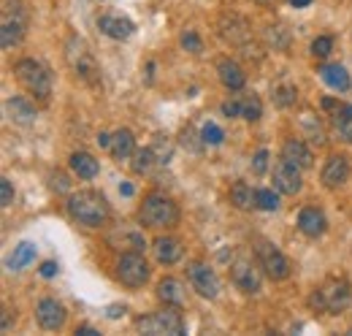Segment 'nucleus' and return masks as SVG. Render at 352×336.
I'll use <instances>...</instances> for the list:
<instances>
[{"instance_id":"f257e3e1","label":"nucleus","mask_w":352,"mask_h":336,"mask_svg":"<svg viewBox=\"0 0 352 336\" xmlns=\"http://www.w3.org/2000/svg\"><path fill=\"white\" fill-rule=\"evenodd\" d=\"M65 209L68 217L79 225H87V228H100L106 220H109V201L106 196H100L98 190H79V193H71L68 201H65Z\"/></svg>"},{"instance_id":"f03ea898","label":"nucleus","mask_w":352,"mask_h":336,"mask_svg":"<svg viewBox=\"0 0 352 336\" xmlns=\"http://www.w3.org/2000/svg\"><path fill=\"white\" fill-rule=\"evenodd\" d=\"M352 301V288L344 277H328L322 280L311 295H309V306L317 309V312H325V315H339L350 306Z\"/></svg>"},{"instance_id":"7ed1b4c3","label":"nucleus","mask_w":352,"mask_h":336,"mask_svg":"<svg viewBox=\"0 0 352 336\" xmlns=\"http://www.w3.org/2000/svg\"><path fill=\"white\" fill-rule=\"evenodd\" d=\"M182 211L176 207L174 198L163 196V193H149L144 196V204L138 209V220L144 228H155V231H168L179 225Z\"/></svg>"},{"instance_id":"20e7f679","label":"nucleus","mask_w":352,"mask_h":336,"mask_svg":"<svg viewBox=\"0 0 352 336\" xmlns=\"http://www.w3.org/2000/svg\"><path fill=\"white\" fill-rule=\"evenodd\" d=\"M30 14L22 0H3V19H0V46L14 49L25 39Z\"/></svg>"},{"instance_id":"39448f33","label":"nucleus","mask_w":352,"mask_h":336,"mask_svg":"<svg viewBox=\"0 0 352 336\" xmlns=\"http://www.w3.org/2000/svg\"><path fill=\"white\" fill-rule=\"evenodd\" d=\"M65 63L71 65V71L85 84H89V87L100 84V68H98V63H95V57H92V52H89L85 39L71 36L65 41Z\"/></svg>"},{"instance_id":"423d86ee","label":"nucleus","mask_w":352,"mask_h":336,"mask_svg":"<svg viewBox=\"0 0 352 336\" xmlns=\"http://www.w3.org/2000/svg\"><path fill=\"white\" fill-rule=\"evenodd\" d=\"M135 328L141 334L149 336H182L184 334V317L179 312V306H163L152 315H141L135 320Z\"/></svg>"},{"instance_id":"0eeeda50","label":"nucleus","mask_w":352,"mask_h":336,"mask_svg":"<svg viewBox=\"0 0 352 336\" xmlns=\"http://www.w3.org/2000/svg\"><path fill=\"white\" fill-rule=\"evenodd\" d=\"M14 74H16V82L22 84L30 95H36L38 101H49V95H52V76H49V71L38 60H33V57L16 60Z\"/></svg>"},{"instance_id":"6e6552de","label":"nucleus","mask_w":352,"mask_h":336,"mask_svg":"<svg viewBox=\"0 0 352 336\" xmlns=\"http://www.w3.org/2000/svg\"><path fill=\"white\" fill-rule=\"evenodd\" d=\"M230 282L247 295L261 293L263 285V266L255 263L252 258H236L230 263Z\"/></svg>"},{"instance_id":"1a4fd4ad","label":"nucleus","mask_w":352,"mask_h":336,"mask_svg":"<svg viewBox=\"0 0 352 336\" xmlns=\"http://www.w3.org/2000/svg\"><path fill=\"white\" fill-rule=\"evenodd\" d=\"M149 274H152V269H149V263L144 260L141 252H122L120 255V260H117V280L125 288H144Z\"/></svg>"},{"instance_id":"9d476101","label":"nucleus","mask_w":352,"mask_h":336,"mask_svg":"<svg viewBox=\"0 0 352 336\" xmlns=\"http://www.w3.org/2000/svg\"><path fill=\"white\" fill-rule=\"evenodd\" d=\"M255 255H258V263L263 266L268 280L282 282V280H287V277L293 274V266H290V260L285 258V252H279L271 242H258Z\"/></svg>"},{"instance_id":"9b49d317","label":"nucleus","mask_w":352,"mask_h":336,"mask_svg":"<svg viewBox=\"0 0 352 336\" xmlns=\"http://www.w3.org/2000/svg\"><path fill=\"white\" fill-rule=\"evenodd\" d=\"M187 280H190L192 291L198 295H204V298H217L220 295V277L204 260H190L187 263Z\"/></svg>"},{"instance_id":"f8f14e48","label":"nucleus","mask_w":352,"mask_h":336,"mask_svg":"<svg viewBox=\"0 0 352 336\" xmlns=\"http://www.w3.org/2000/svg\"><path fill=\"white\" fill-rule=\"evenodd\" d=\"M36 320H38V326L44 331H57V328L65 326L68 312L57 298H41L38 306H36Z\"/></svg>"},{"instance_id":"ddd939ff","label":"nucleus","mask_w":352,"mask_h":336,"mask_svg":"<svg viewBox=\"0 0 352 336\" xmlns=\"http://www.w3.org/2000/svg\"><path fill=\"white\" fill-rule=\"evenodd\" d=\"M217 30H220L222 39L228 43H233V46H244V43L250 41V36H252L250 22L244 17H239V14H225V17H220Z\"/></svg>"},{"instance_id":"4468645a","label":"nucleus","mask_w":352,"mask_h":336,"mask_svg":"<svg viewBox=\"0 0 352 336\" xmlns=\"http://www.w3.org/2000/svg\"><path fill=\"white\" fill-rule=\"evenodd\" d=\"M274 187L285 196H298L301 187H304V179H301V168H296L287 160H279L274 166Z\"/></svg>"},{"instance_id":"2eb2a0df","label":"nucleus","mask_w":352,"mask_h":336,"mask_svg":"<svg viewBox=\"0 0 352 336\" xmlns=\"http://www.w3.org/2000/svg\"><path fill=\"white\" fill-rule=\"evenodd\" d=\"M350 179V160L344 155H331L322 166V174H320V182L328 187V190H336L342 187L344 182Z\"/></svg>"},{"instance_id":"dca6fc26","label":"nucleus","mask_w":352,"mask_h":336,"mask_svg":"<svg viewBox=\"0 0 352 336\" xmlns=\"http://www.w3.org/2000/svg\"><path fill=\"white\" fill-rule=\"evenodd\" d=\"M98 30H100L103 36L114 39V41H128L135 28H133L131 19H125V17H117V14H103V17H98Z\"/></svg>"},{"instance_id":"f3484780","label":"nucleus","mask_w":352,"mask_h":336,"mask_svg":"<svg viewBox=\"0 0 352 336\" xmlns=\"http://www.w3.org/2000/svg\"><path fill=\"white\" fill-rule=\"evenodd\" d=\"M298 231L309 236V239H320L325 231H328V217L325 211L317 209V207H307L298 214Z\"/></svg>"},{"instance_id":"a211bd4d","label":"nucleus","mask_w":352,"mask_h":336,"mask_svg":"<svg viewBox=\"0 0 352 336\" xmlns=\"http://www.w3.org/2000/svg\"><path fill=\"white\" fill-rule=\"evenodd\" d=\"M6 117L14 125H33L36 117H38V112H36V106L28 98L14 95V98H6Z\"/></svg>"},{"instance_id":"6ab92c4d","label":"nucleus","mask_w":352,"mask_h":336,"mask_svg":"<svg viewBox=\"0 0 352 336\" xmlns=\"http://www.w3.org/2000/svg\"><path fill=\"white\" fill-rule=\"evenodd\" d=\"M282 160L293 163V166L301 168V171L314 166V155H311V149H309L301 138H287L282 144Z\"/></svg>"},{"instance_id":"aec40b11","label":"nucleus","mask_w":352,"mask_h":336,"mask_svg":"<svg viewBox=\"0 0 352 336\" xmlns=\"http://www.w3.org/2000/svg\"><path fill=\"white\" fill-rule=\"evenodd\" d=\"M317 74H320V79L328 84L331 90H339V92H347L350 90V74H347V68L344 65H339V63H325V65H320L317 68Z\"/></svg>"},{"instance_id":"412c9836","label":"nucleus","mask_w":352,"mask_h":336,"mask_svg":"<svg viewBox=\"0 0 352 336\" xmlns=\"http://www.w3.org/2000/svg\"><path fill=\"white\" fill-rule=\"evenodd\" d=\"M217 74H220V82L228 87V90H241L244 84H247V74H244V68L236 63V60H220L217 63Z\"/></svg>"},{"instance_id":"4be33fe9","label":"nucleus","mask_w":352,"mask_h":336,"mask_svg":"<svg viewBox=\"0 0 352 336\" xmlns=\"http://www.w3.org/2000/svg\"><path fill=\"white\" fill-rule=\"evenodd\" d=\"M152 250H155L157 263H163V266H174L176 260L182 258V242L174 239V236H157L155 244H152Z\"/></svg>"},{"instance_id":"5701e85b","label":"nucleus","mask_w":352,"mask_h":336,"mask_svg":"<svg viewBox=\"0 0 352 336\" xmlns=\"http://www.w3.org/2000/svg\"><path fill=\"white\" fill-rule=\"evenodd\" d=\"M109 152L114 155V160H128V158H133V152H135V136H133L128 127H120L111 136V149Z\"/></svg>"},{"instance_id":"b1692460","label":"nucleus","mask_w":352,"mask_h":336,"mask_svg":"<svg viewBox=\"0 0 352 336\" xmlns=\"http://www.w3.org/2000/svg\"><path fill=\"white\" fill-rule=\"evenodd\" d=\"M36 255H38V247L33 242H19L14 247V252L8 255V269L11 271H22V269H28L36 260Z\"/></svg>"},{"instance_id":"393cba45","label":"nucleus","mask_w":352,"mask_h":336,"mask_svg":"<svg viewBox=\"0 0 352 336\" xmlns=\"http://www.w3.org/2000/svg\"><path fill=\"white\" fill-rule=\"evenodd\" d=\"M157 298L163 304H168V306H182L184 304V288H182V282L174 280V277L160 280L157 282Z\"/></svg>"},{"instance_id":"a878e982","label":"nucleus","mask_w":352,"mask_h":336,"mask_svg":"<svg viewBox=\"0 0 352 336\" xmlns=\"http://www.w3.org/2000/svg\"><path fill=\"white\" fill-rule=\"evenodd\" d=\"M68 166H71V171H74L79 179H95L98 171H100L98 160H95L89 152H74L71 160H68Z\"/></svg>"},{"instance_id":"bb28decb","label":"nucleus","mask_w":352,"mask_h":336,"mask_svg":"<svg viewBox=\"0 0 352 336\" xmlns=\"http://www.w3.org/2000/svg\"><path fill=\"white\" fill-rule=\"evenodd\" d=\"M333 120V127L339 130V138L352 144V103H339L331 114Z\"/></svg>"},{"instance_id":"cd10ccee","label":"nucleus","mask_w":352,"mask_h":336,"mask_svg":"<svg viewBox=\"0 0 352 336\" xmlns=\"http://www.w3.org/2000/svg\"><path fill=\"white\" fill-rule=\"evenodd\" d=\"M255 198H258V190H252L247 182H236L230 187V204L239 211H250L255 207Z\"/></svg>"},{"instance_id":"c85d7f7f","label":"nucleus","mask_w":352,"mask_h":336,"mask_svg":"<svg viewBox=\"0 0 352 336\" xmlns=\"http://www.w3.org/2000/svg\"><path fill=\"white\" fill-rule=\"evenodd\" d=\"M109 242L117 247V250H125V252H144L146 250V242L138 231H122V233H111Z\"/></svg>"},{"instance_id":"c756f323","label":"nucleus","mask_w":352,"mask_h":336,"mask_svg":"<svg viewBox=\"0 0 352 336\" xmlns=\"http://www.w3.org/2000/svg\"><path fill=\"white\" fill-rule=\"evenodd\" d=\"M157 163H160V160H157L155 147H144V149H135V152H133L131 168H133V174L146 176V174H152V168L157 166Z\"/></svg>"},{"instance_id":"7c9ffc66","label":"nucleus","mask_w":352,"mask_h":336,"mask_svg":"<svg viewBox=\"0 0 352 336\" xmlns=\"http://www.w3.org/2000/svg\"><path fill=\"white\" fill-rule=\"evenodd\" d=\"M239 101H241V117L247 123H258L263 117V103H261V98L255 92H241Z\"/></svg>"},{"instance_id":"2f4dec72","label":"nucleus","mask_w":352,"mask_h":336,"mask_svg":"<svg viewBox=\"0 0 352 336\" xmlns=\"http://www.w3.org/2000/svg\"><path fill=\"white\" fill-rule=\"evenodd\" d=\"M263 39L274 49H287L290 46V30H285L282 25H268L263 30Z\"/></svg>"},{"instance_id":"473e14b6","label":"nucleus","mask_w":352,"mask_h":336,"mask_svg":"<svg viewBox=\"0 0 352 336\" xmlns=\"http://www.w3.org/2000/svg\"><path fill=\"white\" fill-rule=\"evenodd\" d=\"M296 98H298V92H296L293 84H279V87L274 90V103H276L279 109H290V106H296Z\"/></svg>"},{"instance_id":"72a5a7b5","label":"nucleus","mask_w":352,"mask_h":336,"mask_svg":"<svg viewBox=\"0 0 352 336\" xmlns=\"http://www.w3.org/2000/svg\"><path fill=\"white\" fill-rule=\"evenodd\" d=\"M222 141H225V130L220 125H214V123H206L204 130H201V144L204 147H220Z\"/></svg>"},{"instance_id":"f704fd0d","label":"nucleus","mask_w":352,"mask_h":336,"mask_svg":"<svg viewBox=\"0 0 352 336\" xmlns=\"http://www.w3.org/2000/svg\"><path fill=\"white\" fill-rule=\"evenodd\" d=\"M255 207L263 211H276L279 209V190H258Z\"/></svg>"},{"instance_id":"c9c22d12","label":"nucleus","mask_w":352,"mask_h":336,"mask_svg":"<svg viewBox=\"0 0 352 336\" xmlns=\"http://www.w3.org/2000/svg\"><path fill=\"white\" fill-rule=\"evenodd\" d=\"M179 43H182V49H187V52H192V54H201V52H204V41H201V36H198L195 30H184Z\"/></svg>"},{"instance_id":"e433bc0d","label":"nucleus","mask_w":352,"mask_h":336,"mask_svg":"<svg viewBox=\"0 0 352 336\" xmlns=\"http://www.w3.org/2000/svg\"><path fill=\"white\" fill-rule=\"evenodd\" d=\"M331 52H333V39L331 36H320V39L311 41V54L314 57H328Z\"/></svg>"},{"instance_id":"4c0bfd02","label":"nucleus","mask_w":352,"mask_h":336,"mask_svg":"<svg viewBox=\"0 0 352 336\" xmlns=\"http://www.w3.org/2000/svg\"><path fill=\"white\" fill-rule=\"evenodd\" d=\"M222 114H225L228 120L241 117V101H239V95H236L233 101H225V103H222Z\"/></svg>"},{"instance_id":"58836bf2","label":"nucleus","mask_w":352,"mask_h":336,"mask_svg":"<svg viewBox=\"0 0 352 336\" xmlns=\"http://www.w3.org/2000/svg\"><path fill=\"white\" fill-rule=\"evenodd\" d=\"M52 190H54V193H68V190H71L68 176H65V174H60V171H57V174H52Z\"/></svg>"},{"instance_id":"ea45409f","label":"nucleus","mask_w":352,"mask_h":336,"mask_svg":"<svg viewBox=\"0 0 352 336\" xmlns=\"http://www.w3.org/2000/svg\"><path fill=\"white\" fill-rule=\"evenodd\" d=\"M0 204L3 207H11L14 204V187L8 179H0Z\"/></svg>"},{"instance_id":"a19ab883","label":"nucleus","mask_w":352,"mask_h":336,"mask_svg":"<svg viewBox=\"0 0 352 336\" xmlns=\"http://www.w3.org/2000/svg\"><path fill=\"white\" fill-rule=\"evenodd\" d=\"M265 168H268V149H258V155L252 160V171L261 176V174H265Z\"/></svg>"},{"instance_id":"79ce46f5","label":"nucleus","mask_w":352,"mask_h":336,"mask_svg":"<svg viewBox=\"0 0 352 336\" xmlns=\"http://www.w3.org/2000/svg\"><path fill=\"white\" fill-rule=\"evenodd\" d=\"M57 269H60V266H57L54 260H44V263H41V269H38V274L49 280V277H54V274H57Z\"/></svg>"},{"instance_id":"37998d69","label":"nucleus","mask_w":352,"mask_h":336,"mask_svg":"<svg viewBox=\"0 0 352 336\" xmlns=\"http://www.w3.org/2000/svg\"><path fill=\"white\" fill-rule=\"evenodd\" d=\"M11 326H14V320H11V312L3 306V312H0V331H3V334H8V331H11Z\"/></svg>"},{"instance_id":"c03bdc74","label":"nucleus","mask_w":352,"mask_h":336,"mask_svg":"<svg viewBox=\"0 0 352 336\" xmlns=\"http://www.w3.org/2000/svg\"><path fill=\"white\" fill-rule=\"evenodd\" d=\"M95 141H98V147H100V149H111V136H109V133H98V138H95Z\"/></svg>"},{"instance_id":"a18cd8bd","label":"nucleus","mask_w":352,"mask_h":336,"mask_svg":"<svg viewBox=\"0 0 352 336\" xmlns=\"http://www.w3.org/2000/svg\"><path fill=\"white\" fill-rule=\"evenodd\" d=\"M76 334L79 336H98V331H95L92 326H79V328H76Z\"/></svg>"},{"instance_id":"49530a36","label":"nucleus","mask_w":352,"mask_h":336,"mask_svg":"<svg viewBox=\"0 0 352 336\" xmlns=\"http://www.w3.org/2000/svg\"><path fill=\"white\" fill-rule=\"evenodd\" d=\"M106 315H109V317H120V315H125V306H109Z\"/></svg>"},{"instance_id":"de8ad7c7","label":"nucleus","mask_w":352,"mask_h":336,"mask_svg":"<svg viewBox=\"0 0 352 336\" xmlns=\"http://www.w3.org/2000/svg\"><path fill=\"white\" fill-rule=\"evenodd\" d=\"M120 193H122V196H133V185H128V182L120 185Z\"/></svg>"},{"instance_id":"09e8293b","label":"nucleus","mask_w":352,"mask_h":336,"mask_svg":"<svg viewBox=\"0 0 352 336\" xmlns=\"http://www.w3.org/2000/svg\"><path fill=\"white\" fill-rule=\"evenodd\" d=\"M290 3H293V8H307L311 0H290Z\"/></svg>"},{"instance_id":"8fccbe9b","label":"nucleus","mask_w":352,"mask_h":336,"mask_svg":"<svg viewBox=\"0 0 352 336\" xmlns=\"http://www.w3.org/2000/svg\"><path fill=\"white\" fill-rule=\"evenodd\" d=\"M255 3H261V6H274V3H279V0H255Z\"/></svg>"}]
</instances>
